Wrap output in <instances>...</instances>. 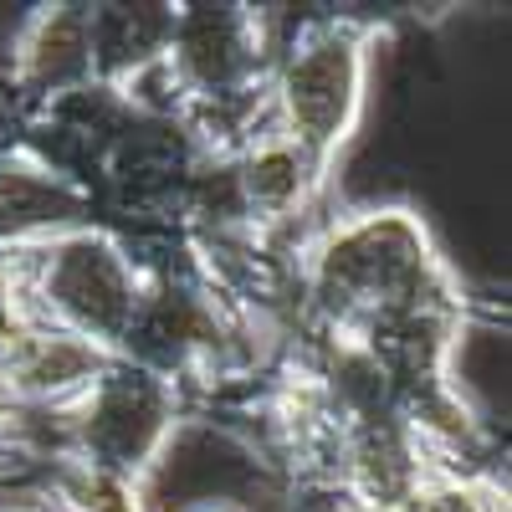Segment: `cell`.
<instances>
[{
    "label": "cell",
    "instance_id": "obj_5",
    "mask_svg": "<svg viewBox=\"0 0 512 512\" xmlns=\"http://www.w3.org/2000/svg\"><path fill=\"white\" fill-rule=\"evenodd\" d=\"M57 497L67 512H139V487L108 472V466L77 461L67 456V466L57 472Z\"/></svg>",
    "mask_w": 512,
    "mask_h": 512
},
{
    "label": "cell",
    "instance_id": "obj_3",
    "mask_svg": "<svg viewBox=\"0 0 512 512\" xmlns=\"http://www.w3.org/2000/svg\"><path fill=\"white\" fill-rule=\"evenodd\" d=\"M31 297L41 303V323L77 333L98 349H118L134 333L144 297L134 267L103 236H62L41 251Z\"/></svg>",
    "mask_w": 512,
    "mask_h": 512
},
{
    "label": "cell",
    "instance_id": "obj_1",
    "mask_svg": "<svg viewBox=\"0 0 512 512\" xmlns=\"http://www.w3.org/2000/svg\"><path fill=\"white\" fill-rule=\"evenodd\" d=\"M313 292L338 328L364 338L451 313L446 267L405 210H374L338 226L313 262Z\"/></svg>",
    "mask_w": 512,
    "mask_h": 512
},
{
    "label": "cell",
    "instance_id": "obj_7",
    "mask_svg": "<svg viewBox=\"0 0 512 512\" xmlns=\"http://www.w3.org/2000/svg\"><path fill=\"white\" fill-rule=\"evenodd\" d=\"M200 512H231V507H200Z\"/></svg>",
    "mask_w": 512,
    "mask_h": 512
},
{
    "label": "cell",
    "instance_id": "obj_6",
    "mask_svg": "<svg viewBox=\"0 0 512 512\" xmlns=\"http://www.w3.org/2000/svg\"><path fill=\"white\" fill-rule=\"evenodd\" d=\"M400 512H507V497L477 477H420Z\"/></svg>",
    "mask_w": 512,
    "mask_h": 512
},
{
    "label": "cell",
    "instance_id": "obj_2",
    "mask_svg": "<svg viewBox=\"0 0 512 512\" xmlns=\"http://www.w3.org/2000/svg\"><path fill=\"white\" fill-rule=\"evenodd\" d=\"M359 108H364V36L344 21L313 26L282 62L277 134L323 175L338 144L354 134Z\"/></svg>",
    "mask_w": 512,
    "mask_h": 512
},
{
    "label": "cell",
    "instance_id": "obj_4",
    "mask_svg": "<svg viewBox=\"0 0 512 512\" xmlns=\"http://www.w3.org/2000/svg\"><path fill=\"white\" fill-rule=\"evenodd\" d=\"M21 72L36 77L41 88H67V82L93 72V26L72 6L41 16L21 47Z\"/></svg>",
    "mask_w": 512,
    "mask_h": 512
}]
</instances>
